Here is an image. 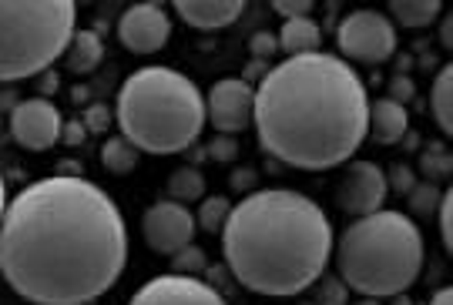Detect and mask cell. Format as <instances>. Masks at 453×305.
<instances>
[{"label":"cell","mask_w":453,"mask_h":305,"mask_svg":"<svg viewBox=\"0 0 453 305\" xmlns=\"http://www.w3.org/2000/svg\"><path fill=\"white\" fill-rule=\"evenodd\" d=\"M128 265V225L111 194L84 175H48L7 202L0 275L31 305H88Z\"/></svg>","instance_id":"1"},{"label":"cell","mask_w":453,"mask_h":305,"mask_svg":"<svg viewBox=\"0 0 453 305\" xmlns=\"http://www.w3.org/2000/svg\"><path fill=\"white\" fill-rule=\"evenodd\" d=\"M252 125L262 151L299 172L346 164L370 134V95L336 54L286 57L259 80Z\"/></svg>","instance_id":"2"},{"label":"cell","mask_w":453,"mask_h":305,"mask_svg":"<svg viewBox=\"0 0 453 305\" xmlns=\"http://www.w3.org/2000/svg\"><path fill=\"white\" fill-rule=\"evenodd\" d=\"M333 241V222L319 202L292 188H256L232 205L222 255L242 289L289 299L323 278Z\"/></svg>","instance_id":"3"},{"label":"cell","mask_w":453,"mask_h":305,"mask_svg":"<svg viewBox=\"0 0 453 305\" xmlns=\"http://www.w3.org/2000/svg\"><path fill=\"white\" fill-rule=\"evenodd\" d=\"M114 121L142 155H179L202 138L205 95L175 67H138L118 91Z\"/></svg>","instance_id":"4"},{"label":"cell","mask_w":453,"mask_h":305,"mask_svg":"<svg viewBox=\"0 0 453 305\" xmlns=\"http://www.w3.org/2000/svg\"><path fill=\"white\" fill-rule=\"evenodd\" d=\"M423 232L406 211L380 209L366 218H353L333 241V258L342 286L366 295L389 299L413 289L423 272Z\"/></svg>","instance_id":"5"},{"label":"cell","mask_w":453,"mask_h":305,"mask_svg":"<svg viewBox=\"0 0 453 305\" xmlns=\"http://www.w3.org/2000/svg\"><path fill=\"white\" fill-rule=\"evenodd\" d=\"M74 31V0H0V84L50 71Z\"/></svg>","instance_id":"6"},{"label":"cell","mask_w":453,"mask_h":305,"mask_svg":"<svg viewBox=\"0 0 453 305\" xmlns=\"http://www.w3.org/2000/svg\"><path fill=\"white\" fill-rule=\"evenodd\" d=\"M336 44L342 50V61H363V65H383L396 54V27L380 11H353L340 20Z\"/></svg>","instance_id":"7"},{"label":"cell","mask_w":453,"mask_h":305,"mask_svg":"<svg viewBox=\"0 0 453 305\" xmlns=\"http://www.w3.org/2000/svg\"><path fill=\"white\" fill-rule=\"evenodd\" d=\"M195 215L188 205H179L172 198H162L148 205L142 215V239L155 255H175L195 239Z\"/></svg>","instance_id":"8"},{"label":"cell","mask_w":453,"mask_h":305,"mask_svg":"<svg viewBox=\"0 0 453 305\" xmlns=\"http://www.w3.org/2000/svg\"><path fill=\"white\" fill-rule=\"evenodd\" d=\"M256 114V88L245 78H222L205 95V121L219 134H242L252 128Z\"/></svg>","instance_id":"9"},{"label":"cell","mask_w":453,"mask_h":305,"mask_svg":"<svg viewBox=\"0 0 453 305\" xmlns=\"http://www.w3.org/2000/svg\"><path fill=\"white\" fill-rule=\"evenodd\" d=\"M61 128H65V118L58 111V104L48 97H27L20 101L14 111H11V134L24 151H50V148L61 141Z\"/></svg>","instance_id":"10"},{"label":"cell","mask_w":453,"mask_h":305,"mask_svg":"<svg viewBox=\"0 0 453 305\" xmlns=\"http://www.w3.org/2000/svg\"><path fill=\"white\" fill-rule=\"evenodd\" d=\"M128 305H226L222 292L198 275H155L131 295Z\"/></svg>","instance_id":"11"},{"label":"cell","mask_w":453,"mask_h":305,"mask_svg":"<svg viewBox=\"0 0 453 305\" xmlns=\"http://www.w3.org/2000/svg\"><path fill=\"white\" fill-rule=\"evenodd\" d=\"M387 194H389L387 172H383L376 161H353L340 181L336 202H340V209L346 211V215L366 218V215L383 209Z\"/></svg>","instance_id":"12"},{"label":"cell","mask_w":453,"mask_h":305,"mask_svg":"<svg viewBox=\"0 0 453 305\" xmlns=\"http://www.w3.org/2000/svg\"><path fill=\"white\" fill-rule=\"evenodd\" d=\"M172 37V14L162 4H134L118 17V41L131 54H155Z\"/></svg>","instance_id":"13"},{"label":"cell","mask_w":453,"mask_h":305,"mask_svg":"<svg viewBox=\"0 0 453 305\" xmlns=\"http://www.w3.org/2000/svg\"><path fill=\"white\" fill-rule=\"evenodd\" d=\"M242 0H175V14L195 31H222L242 17Z\"/></svg>","instance_id":"14"},{"label":"cell","mask_w":453,"mask_h":305,"mask_svg":"<svg viewBox=\"0 0 453 305\" xmlns=\"http://www.w3.org/2000/svg\"><path fill=\"white\" fill-rule=\"evenodd\" d=\"M406 131H410V114L403 104L389 101V97H376L370 101V134L380 145H396L403 141Z\"/></svg>","instance_id":"15"},{"label":"cell","mask_w":453,"mask_h":305,"mask_svg":"<svg viewBox=\"0 0 453 305\" xmlns=\"http://www.w3.org/2000/svg\"><path fill=\"white\" fill-rule=\"evenodd\" d=\"M279 50L286 57H303V54H316L323 44V27L312 17H296V20H282L279 27Z\"/></svg>","instance_id":"16"},{"label":"cell","mask_w":453,"mask_h":305,"mask_svg":"<svg viewBox=\"0 0 453 305\" xmlns=\"http://www.w3.org/2000/svg\"><path fill=\"white\" fill-rule=\"evenodd\" d=\"M387 17L393 20V27L400 24L406 31H420V27H430L437 17H443V4L440 0H393Z\"/></svg>","instance_id":"17"},{"label":"cell","mask_w":453,"mask_h":305,"mask_svg":"<svg viewBox=\"0 0 453 305\" xmlns=\"http://www.w3.org/2000/svg\"><path fill=\"white\" fill-rule=\"evenodd\" d=\"M104 57V41L95 31H74L71 44L65 50V65L74 74H91Z\"/></svg>","instance_id":"18"},{"label":"cell","mask_w":453,"mask_h":305,"mask_svg":"<svg viewBox=\"0 0 453 305\" xmlns=\"http://www.w3.org/2000/svg\"><path fill=\"white\" fill-rule=\"evenodd\" d=\"M430 114L437 128L450 138L453 134V65H443L430 88Z\"/></svg>","instance_id":"19"},{"label":"cell","mask_w":453,"mask_h":305,"mask_svg":"<svg viewBox=\"0 0 453 305\" xmlns=\"http://www.w3.org/2000/svg\"><path fill=\"white\" fill-rule=\"evenodd\" d=\"M165 192H168L172 202H179V205L202 202V198H205V175H202L198 168H192V164H181V168H175V172L168 175Z\"/></svg>","instance_id":"20"},{"label":"cell","mask_w":453,"mask_h":305,"mask_svg":"<svg viewBox=\"0 0 453 305\" xmlns=\"http://www.w3.org/2000/svg\"><path fill=\"white\" fill-rule=\"evenodd\" d=\"M138 161H142V151L131 145V141H125L121 134H114V138H108V141L101 145V164H104L111 175H128V172L138 168Z\"/></svg>","instance_id":"21"},{"label":"cell","mask_w":453,"mask_h":305,"mask_svg":"<svg viewBox=\"0 0 453 305\" xmlns=\"http://www.w3.org/2000/svg\"><path fill=\"white\" fill-rule=\"evenodd\" d=\"M228 215H232V202H228L226 194H211V198H202V209L195 215V225L211 232V235H215V232L222 235Z\"/></svg>","instance_id":"22"},{"label":"cell","mask_w":453,"mask_h":305,"mask_svg":"<svg viewBox=\"0 0 453 305\" xmlns=\"http://www.w3.org/2000/svg\"><path fill=\"white\" fill-rule=\"evenodd\" d=\"M440 194L443 192H440L434 181H417V188L406 194V198H410V211H413V215H430V218H434V215H437V205H440ZM413 215H410V218H413Z\"/></svg>","instance_id":"23"},{"label":"cell","mask_w":453,"mask_h":305,"mask_svg":"<svg viewBox=\"0 0 453 305\" xmlns=\"http://www.w3.org/2000/svg\"><path fill=\"white\" fill-rule=\"evenodd\" d=\"M205 269V252L198 245H185L181 252L172 255V272L175 275H195Z\"/></svg>","instance_id":"24"},{"label":"cell","mask_w":453,"mask_h":305,"mask_svg":"<svg viewBox=\"0 0 453 305\" xmlns=\"http://www.w3.org/2000/svg\"><path fill=\"white\" fill-rule=\"evenodd\" d=\"M420 161H423V175H426V181H434V185H437V178L450 175V155L443 148H426Z\"/></svg>","instance_id":"25"},{"label":"cell","mask_w":453,"mask_h":305,"mask_svg":"<svg viewBox=\"0 0 453 305\" xmlns=\"http://www.w3.org/2000/svg\"><path fill=\"white\" fill-rule=\"evenodd\" d=\"M437 222H440V241H443V248L453 252V198H450V192L440 194Z\"/></svg>","instance_id":"26"},{"label":"cell","mask_w":453,"mask_h":305,"mask_svg":"<svg viewBox=\"0 0 453 305\" xmlns=\"http://www.w3.org/2000/svg\"><path fill=\"white\" fill-rule=\"evenodd\" d=\"M111 121H114V114H111V108H108V104H88V108H84V128H88V134H91V131H97V134H101V131H108L111 128Z\"/></svg>","instance_id":"27"},{"label":"cell","mask_w":453,"mask_h":305,"mask_svg":"<svg viewBox=\"0 0 453 305\" xmlns=\"http://www.w3.org/2000/svg\"><path fill=\"white\" fill-rule=\"evenodd\" d=\"M387 188L389 192L410 194L417 188V172H413L410 164H393V172L387 175Z\"/></svg>","instance_id":"28"},{"label":"cell","mask_w":453,"mask_h":305,"mask_svg":"<svg viewBox=\"0 0 453 305\" xmlns=\"http://www.w3.org/2000/svg\"><path fill=\"white\" fill-rule=\"evenodd\" d=\"M273 11L282 20H296V17H312V0H275Z\"/></svg>","instance_id":"29"},{"label":"cell","mask_w":453,"mask_h":305,"mask_svg":"<svg viewBox=\"0 0 453 305\" xmlns=\"http://www.w3.org/2000/svg\"><path fill=\"white\" fill-rule=\"evenodd\" d=\"M413 95H417V88H413V78L410 74H396V78L389 80V101H396V104H403L406 101H413Z\"/></svg>","instance_id":"30"},{"label":"cell","mask_w":453,"mask_h":305,"mask_svg":"<svg viewBox=\"0 0 453 305\" xmlns=\"http://www.w3.org/2000/svg\"><path fill=\"white\" fill-rule=\"evenodd\" d=\"M249 50H252V57H273L275 50H279V41L269 31H259L249 41Z\"/></svg>","instance_id":"31"},{"label":"cell","mask_w":453,"mask_h":305,"mask_svg":"<svg viewBox=\"0 0 453 305\" xmlns=\"http://www.w3.org/2000/svg\"><path fill=\"white\" fill-rule=\"evenodd\" d=\"M211 158L215 161H235V151H239V145H235V138H228V134H222V138H211Z\"/></svg>","instance_id":"32"},{"label":"cell","mask_w":453,"mask_h":305,"mask_svg":"<svg viewBox=\"0 0 453 305\" xmlns=\"http://www.w3.org/2000/svg\"><path fill=\"white\" fill-rule=\"evenodd\" d=\"M84 138H88V128H84L81 121H65V128H61V141L65 145H84Z\"/></svg>","instance_id":"33"},{"label":"cell","mask_w":453,"mask_h":305,"mask_svg":"<svg viewBox=\"0 0 453 305\" xmlns=\"http://www.w3.org/2000/svg\"><path fill=\"white\" fill-rule=\"evenodd\" d=\"M58 88H61V78H58L54 71H44V74H41V95H37V97L58 95Z\"/></svg>","instance_id":"34"},{"label":"cell","mask_w":453,"mask_h":305,"mask_svg":"<svg viewBox=\"0 0 453 305\" xmlns=\"http://www.w3.org/2000/svg\"><path fill=\"white\" fill-rule=\"evenodd\" d=\"M440 41H443V48H447V50L453 48V20H450V14H443V24H440Z\"/></svg>","instance_id":"35"},{"label":"cell","mask_w":453,"mask_h":305,"mask_svg":"<svg viewBox=\"0 0 453 305\" xmlns=\"http://www.w3.org/2000/svg\"><path fill=\"white\" fill-rule=\"evenodd\" d=\"M430 305H453V289H450V286H443L440 292H434Z\"/></svg>","instance_id":"36"},{"label":"cell","mask_w":453,"mask_h":305,"mask_svg":"<svg viewBox=\"0 0 453 305\" xmlns=\"http://www.w3.org/2000/svg\"><path fill=\"white\" fill-rule=\"evenodd\" d=\"M7 202H11V194H7V178L0 172V222H4V211H7Z\"/></svg>","instance_id":"37"},{"label":"cell","mask_w":453,"mask_h":305,"mask_svg":"<svg viewBox=\"0 0 453 305\" xmlns=\"http://www.w3.org/2000/svg\"><path fill=\"white\" fill-rule=\"evenodd\" d=\"M252 181H256V175H252V172H235V175H232V185H235V188L252 185Z\"/></svg>","instance_id":"38"},{"label":"cell","mask_w":453,"mask_h":305,"mask_svg":"<svg viewBox=\"0 0 453 305\" xmlns=\"http://www.w3.org/2000/svg\"><path fill=\"white\" fill-rule=\"evenodd\" d=\"M366 305H376V302H372V299H366Z\"/></svg>","instance_id":"39"},{"label":"cell","mask_w":453,"mask_h":305,"mask_svg":"<svg viewBox=\"0 0 453 305\" xmlns=\"http://www.w3.org/2000/svg\"><path fill=\"white\" fill-rule=\"evenodd\" d=\"M0 125H4V121H0Z\"/></svg>","instance_id":"40"}]
</instances>
